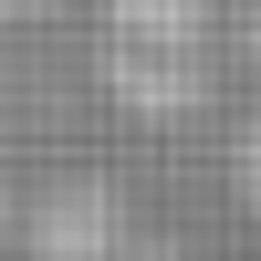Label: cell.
<instances>
[{
	"label": "cell",
	"instance_id": "7a4b0ae2",
	"mask_svg": "<svg viewBox=\"0 0 261 261\" xmlns=\"http://www.w3.org/2000/svg\"><path fill=\"white\" fill-rule=\"evenodd\" d=\"M241 178H251V199H261V115H251V136H241Z\"/></svg>",
	"mask_w": 261,
	"mask_h": 261
},
{
	"label": "cell",
	"instance_id": "6da1fadb",
	"mask_svg": "<svg viewBox=\"0 0 261 261\" xmlns=\"http://www.w3.org/2000/svg\"><path fill=\"white\" fill-rule=\"evenodd\" d=\"M115 21H136V32H188V0H115Z\"/></svg>",
	"mask_w": 261,
	"mask_h": 261
}]
</instances>
